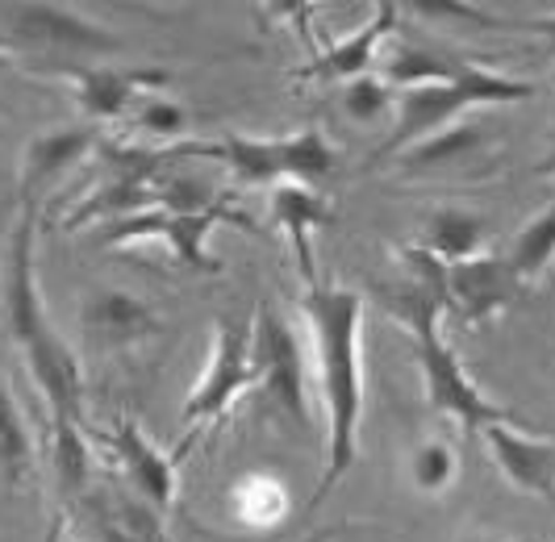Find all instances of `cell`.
<instances>
[{
  "label": "cell",
  "instance_id": "6da1fadb",
  "mask_svg": "<svg viewBox=\"0 0 555 542\" xmlns=\"http://www.w3.org/2000/svg\"><path fill=\"white\" fill-rule=\"evenodd\" d=\"M301 313L309 325V343L318 354V384L326 409V463L322 485L313 492V509L343 485V476L356 467L363 426V300L351 288L334 284H306Z\"/></svg>",
  "mask_w": 555,
  "mask_h": 542
},
{
  "label": "cell",
  "instance_id": "7a4b0ae2",
  "mask_svg": "<svg viewBox=\"0 0 555 542\" xmlns=\"http://www.w3.org/2000/svg\"><path fill=\"white\" fill-rule=\"evenodd\" d=\"M34 234H38V205L22 201L17 225L4 243V268H0V318L4 334L26 359L29 379L51 405V422L83 426V379L80 359L55 330L42 293H38V268H34Z\"/></svg>",
  "mask_w": 555,
  "mask_h": 542
},
{
  "label": "cell",
  "instance_id": "3957f363",
  "mask_svg": "<svg viewBox=\"0 0 555 542\" xmlns=\"http://www.w3.org/2000/svg\"><path fill=\"white\" fill-rule=\"evenodd\" d=\"M530 96H534V83L530 80L501 76V72L476 67V63H464V67H460L455 76H447V80L401 88V92H397V105H392L397 126H392L389 142L380 146L376 159L405 155L422 138L443 134V130H451V126L476 105H514V101H530Z\"/></svg>",
  "mask_w": 555,
  "mask_h": 542
},
{
  "label": "cell",
  "instance_id": "277c9868",
  "mask_svg": "<svg viewBox=\"0 0 555 542\" xmlns=\"http://www.w3.org/2000/svg\"><path fill=\"white\" fill-rule=\"evenodd\" d=\"M176 151L225 163L247 184H306V189H313L318 180H326L334 171V146L318 126L284 138L225 134L218 142H189Z\"/></svg>",
  "mask_w": 555,
  "mask_h": 542
},
{
  "label": "cell",
  "instance_id": "5b68a950",
  "mask_svg": "<svg viewBox=\"0 0 555 542\" xmlns=\"http://www.w3.org/2000/svg\"><path fill=\"white\" fill-rule=\"evenodd\" d=\"M250 318L238 313H225L222 322L214 325V338H209V363L196 379V388L184 401L180 413V426H184V442H193L205 426H214L225 409L234 405L247 388H255V347H250Z\"/></svg>",
  "mask_w": 555,
  "mask_h": 542
},
{
  "label": "cell",
  "instance_id": "8992f818",
  "mask_svg": "<svg viewBox=\"0 0 555 542\" xmlns=\"http://www.w3.org/2000/svg\"><path fill=\"white\" fill-rule=\"evenodd\" d=\"M218 225H250V217H243L230 205H218V201L205 209H146V214H134L126 221H113L105 230V243H164L176 263L193 271H218V259L205 250V238Z\"/></svg>",
  "mask_w": 555,
  "mask_h": 542
},
{
  "label": "cell",
  "instance_id": "52a82bcc",
  "mask_svg": "<svg viewBox=\"0 0 555 542\" xmlns=\"http://www.w3.org/2000/svg\"><path fill=\"white\" fill-rule=\"evenodd\" d=\"M250 330V347H255V388H263L280 413H288L297 426H309V401H306V347L297 338V330L280 318L276 309H259Z\"/></svg>",
  "mask_w": 555,
  "mask_h": 542
},
{
  "label": "cell",
  "instance_id": "ba28073f",
  "mask_svg": "<svg viewBox=\"0 0 555 542\" xmlns=\"http://www.w3.org/2000/svg\"><path fill=\"white\" fill-rule=\"evenodd\" d=\"M9 34L26 51H55L67 54V59L121 51V38L113 29L96 26L92 17L72 13L63 4H17V9H9Z\"/></svg>",
  "mask_w": 555,
  "mask_h": 542
},
{
  "label": "cell",
  "instance_id": "9c48e42d",
  "mask_svg": "<svg viewBox=\"0 0 555 542\" xmlns=\"http://www.w3.org/2000/svg\"><path fill=\"white\" fill-rule=\"evenodd\" d=\"M480 438H485L489 455H493V463H498L501 476L509 485L518 492H527V496H539V501L555 505V438L534 434L518 417L489 422L480 430Z\"/></svg>",
  "mask_w": 555,
  "mask_h": 542
},
{
  "label": "cell",
  "instance_id": "30bf717a",
  "mask_svg": "<svg viewBox=\"0 0 555 542\" xmlns=\"http://www.w3.org/2000/svg\"><path fill=\"white\" fill-rule=\"evenodd\" d=\"M105 442H109V455L121 467V480L130 485V492L164 517L176 501V460L142 434L134 417H117L105 430Z\"/></svg>",
  "mask_w": 555,
  "mask_h": 542
},
{
  "label": "cell",
  "instance_id": "8fae6325",
  "mask_svg": "<svg viewBox=\"0 0 555 542\" xmlns=\"http://www.w3.org/2000/svg\"><path fill=\"white\" fill-rule=\"evenodd\" d=\"M522 280L505 263V255H473L464 263H443L447 309L464 322H485L518 300Z\"/></svg>",
  "mask_w": 555,
  "mask_h": 542
},
{
  "label": "cell",
  "instance_id": "7c38bea8",
  "mask_svg": "<svg viewBox=\"0 0 555 542\" xmlns=\"http://www.w3.org/2000/svg\"><path fill=\"white\" fill-rule=\"evenodd\" d=\"M67 80L76 92V108L88 121H130V113L146 92H159L167 72L151 67H67Z\"/></svg>",
  "mask_w": 555,
  "mask_h": 542
},
{
  "label": "cell",
  "instance_id": "4fadbf2b",
  "mask_svg": "<svg viewBox=\"0 0 555 542\" xmlns=\"http://www.w3.org/2000/svg\"><path fill=\"white\" fill-rule=\"evenodd\" d=\"M397 29V4H380L356 34L347 38H334L322 51L309 59V67H301L297 76L322 83H351L372 72V63H380V51L389 42V34Z\"/></svg>",
  "mask_w": 555,
  "mask_h": 542
},
{
  "label": "cell",
  "instance_id": "5bb4252c",
  "mask_svg": "<svg viewBox=\"0 0 555 542\" xmlns=\"http://www.w3.org/2000/svg\"><path fill=\"white\" fill-rule=\"evenodd\" d=\"M92 146H96V134L83 130V126H59V130L29 138L22 167H17V192H22V201L38 205L42 192L51 189V184H59L76 163L88 159Z\"/></svg>",
  "mask_w": 555,
  "mask_h": 542
},
{
  "label": "cell",
  "instance_id": "9a60e30c",
  "mask_svg": "<svg viewBox=\"0 0 555 542\" xmlns=\"http://www.w3.org/2000/svg\"><path fill=\"white\" fill-rule=\"evenodd\" d=\"M80 330L88 347L121 351V347L151 338L159 330V318L146 300L130 297V293H92L80 309Z\"/></svg>",
  "mask_w": 555,
  "mask_h": 542
},
{
  "label": "cell",
  "instance_id": "2e32d148",
  "mask_svg": "<svg viewBox=\"0 0 555 542\" xmlns=\"http://www.w3.org/2000/svg\"><path fill=\"white\" fill-rule=\"evenodd\" d=\"M331 201L322 192L306 189V184H276L272 189V221L288 234L293 243V255H297V268H301V280L313 284V250H309V234L318 225H331Z\"/></svg>",
  "mask_w": 555,
  "mask_h": 542
},
{
  "label": "cell",
  "instance_id": "e0dca14e",
  "mask_svg": "<svg viewBox=\"0 0 555 542\" xmlns=\"http://www.w3.org/2000/svg\"><path fill=\"white\" fill-rule=\"evenodd\" d=\"M489 238V225L485 217L473 209H435L426 217V230H422V250L439 263H464L480 255V246Z\"/></svg>",
  "mask_w": 555,
  "mask_h": 542
},
{
  "label": "cell",
  "instance_id": "ac0fdd59",
  "mask_svg": "<svg viewBox=\"0 0 555 542\" xmlns=\"http://www.w3.org/2000/svg\"><path fill=\"white\" fill-rule=\"evenodd\" d=\"M38 467V447H34V430L29 422L22 417V405L17 397L9 392V384L0 379V476L9 485H29Z\"/></svg>",
  "mask_w": 555,
  "mask_h": 542
},
{
  "label": "cell",
  "instance_id": "d6986e66",
  "mask_svg": "<svg viewBox=\"0 0 555 542\" xmlns=\"http://www.w3.org/2000/svg\"><path fill=\"white\" fill-rule=\"evenodd\" d=\"M505 263L514 268V275H518L522 284L539 280L543 271L552 268L555 263V201L518 230V238L505 250Z\"/></svg>",
  "mask_w": 555,
  "mask_h": 542
},
{
  "label": "cell",
  "instance_id": "ffe728a7",
  "mask_svg": "<svg viewBox=\"0 0 555 542\" xmlns=\"http://www.w3.org/2000/svg\"><path fill=\"white\" fill-rule=\"evenodd\" d=\"M455 476H460V455L447 438L417 442L414 455H410V480L422 496H443L447 488L455 485Z\"/></svg>",
  "mask_w": 555,
  "mask_h": 542
},
{
  "label": "cell",
  "instance_id": "44dd1931",
  "mask_svg": "<svg viewBox=\"0 0 555 542\" xmlns=\"http://www.w3.org/2000/svg\"><path fill=\"white\" fill-rule=\"evenodd\" d=\"M392 105H397V88H389L380 76H360V80L343 83V113L360 126L380 121L385 113H392Z\"/></svg>",
  "mask_w": 555,
  "mask_h": 542
},
{
  "label": "cell",
  "instance_id": "7402d4cb",
  "mask_svg": "<svg viewBox=\"0 0 555 542\" xmlns=\"http://www.w3.org/2000/svg\"><path fill=\"white\" fill-rule=\"evenodd\" d=\"M130 126L142 130L146 138H180L189 126V108L167 101L164 92H146L130 113Z\"/></svg>",
  "mask_w": 555,
  "mask_h": 542
},
{
  "label": "cell",
  "instance_id": "603a6c76",
  "mask_svg": "<svg viewBox=\"0 0 555 542\" xmlns=\"http://www.w3.org/2000/svg\"><path fill=\"white\" fill-rule=\"evenodd\" d=\"M234 509L243 521H255V526H276L284 509H288V496H284V488L272 485L268 476H255L247 485L238 488V496H234Z\"/></svg>",
  "mask_w": 555,
  "mask_h": 542
},
{
  "label": "cell",
  "instance_id": "cb8c5ba5",
  "mask_svg": "<svg viewBox=\"0 0 555 542\" xmlns=\"http://www.w3.org/2000/svg\"><path fill=\"white\" fill-rule=\"evenodd\" d=\"M476 142V130L473 126H451V130H443V134H430L422 138L417 146H410L405 155H397V159L405 163V167H439L443 159H455V155H464L468 146Z\"/></svg>",
  "mask_w": 555,
  "mask_h": 542
},
{
  "label": "cell",
  "instance_id": "d4e9b609",
  "mask_svg": "<svg viewBox=\"0 0 555 542\" xmlns=\"http://www.w3.org/2000/svg\"><path fill=\"white\" fill-rule=\"evenodd\" d=\"M489 26L493 29H527V34H539V38L555 42V13L552 17H527V22H505V17H493V13H489Z\"/></svg>",
  "mask_w": 555,
  "mask_h": 542
},
{
  "label": "cell",
  "instance_id": "484cf974",
  "mask_svg": "<svg viewBox=\"0 0 555 542\" xmlns=\"http://www.w3.org/2000/svg\"><path fill=\"white\" fill-rule=\"evenodd\" d=\"M460 542H509L505 534H498V530H473L468 539H460Z\"/></svg>",
  "mask_w": 555,
  "mask_h": 542
},
{
  "label": "cell",
  "instance_id": "4316f807",
  "mask_svg": "<svg viewBox=\"0 0 555 542\" xmlns=\"http://www.w3.org/2000/svg\"><path fill=\"white\" fill-rule=\"evenodd\" d=\"M534 171H539V176H555V134H552V151L539 159V167H534Z\"/></svg>",
  "mask_w": 555,
  "mask_h": 542
},
{
  "label": "cell",
  "instance_id": "83f0119b",
  "mask_svg": "<svg viewBox=\"0 0 555 542\" xmlns=\"http://www.w3.org/2000/svg\"><path fill=\"white\" fill-rule=\"evenodd\" d=\"M552 83H555V72H552Z\"/></svg>",
  "mask_w": 555,
  "mask_h": 542
}]
</instances>
